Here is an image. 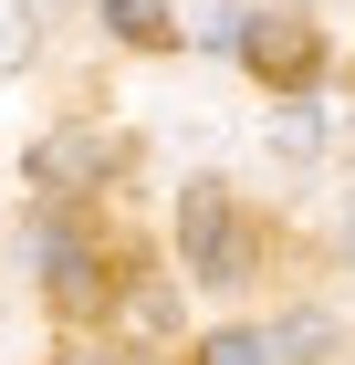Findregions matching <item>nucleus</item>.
<instances>
[{"mask_svg": "<svg viewBox=\"0 0 355 365\" xmlns=\"http://www.w3.org/2000/svg\"><path fill=\"white\" fill-rule=\"evenodd\" d=\"M345 240H355V209H345Z\"/></svg>", "mask_w": 355, "mask_h": 365, "instance_id": "obj_9", "label": "nucleus"}, {"mask_svg": "<svg viewBox=\"0 0 355 365\" xmlns=\"http://www.w3.org/2000/svg\"><path fill=\"white\" fill-rule=\"evenodd\" d=\"M31 11H42V0H0V63L31 53Z\"/></svg>", "mask_w": 355, "mask_h": 365, "instance_id": "obj_8", "label": "nucleus"}, {"mask_svg": "<svg viewBox=\"0 0 355 365\" xmlns=\"http://www.w3.org/2000/svg\"><path fill=\"white\" fill-rule=\"evenodd\" d=\"M31 168H42V178H105V168H115V146H105V136H53Z\"/></svg>", "mask_w": 355, "mask_h": 365, "instance_id": "obj_4", "label": "nucleus"}, {"mask_svg": "<svg viewBox=\"0 0 355 365\" xmlns=\"http://www.w3.org/2000/svg\"><path fill=\"white\" fill-rule=\"evenodd\" d=\"M199 365H272V334H209Z\"/></svg>", "mask_w": 355, "mask_h": 365, "instance_id": "obj_7", "label": "nucleus"}, {"mask_svg": "<svg viewBox=\"0 0 355 365\" xmlns=\"http://www.w3.org/2000/svg\"><path fill=\"white\" fill-rule=\"evenodd\" d=\"M42 282H53L63 303H94V292H105V282H94V251L63 240V230H42Z\"/></svg>", "mask_w": 355, "mask_h": 365, "instance_id": "obj_3", "label": "nucleus"}, {"mask_svg": "<svg viewBox=\"0 0 355 365\" xmlns=\"http://www.w3.org/2000/svg\"><path fill=\"white\" fill-rule=\"evenodd\" d=\"M105 21L126 31V42H157V31H167V0H105Z\"/></svg>", "mask_w": 355, "mask_h": 365, "instance_id": "obj_6", "label": "nucleus"}, {"mask_svg": "<svg viewBox=\"0 0 355 365\" xmlns=\"http://www.w3.org/2000/svg\"><path fill=\"white\" fill-rule=\"evenodd\" d=\"M334 344V324L324 313H293V324H272V365H303V355H324Z\"/></svg>", "mask_w": 355, "mask_h": 365, "instance_id": "obj_5", "label": "nucleus"}, {"mask_svg": "<svg viewBox=\"0 0 355 365\" xmlns=\"http://www.w3.org/2000/svg\"><path fill=\"white\" fill-rule=\"evenodd\" d=\"M178 261H189V282H241L251 272V230H241V209H230L219 178L178 188Z\"/></svg>", "mask_w": 355, "mask_h": 365, "instance_id": "obj_1", "label": "nucleus"}, {"mask_svg": "<svg viewBox=\"0 0 355 365\" xmlns=\"http://www.w3.org/2000/svg\"><path fill=\"white\" fill-rule=\"evenodd\" d=\"M241 53L272 73V84H303L314 73V21H293V11H272V21H251L241 31Z\"/></svg>", "mask_w": 355, "mask_h": 365, "instance_id": "obj_2", "label": "nucleus"}]
</instances>
